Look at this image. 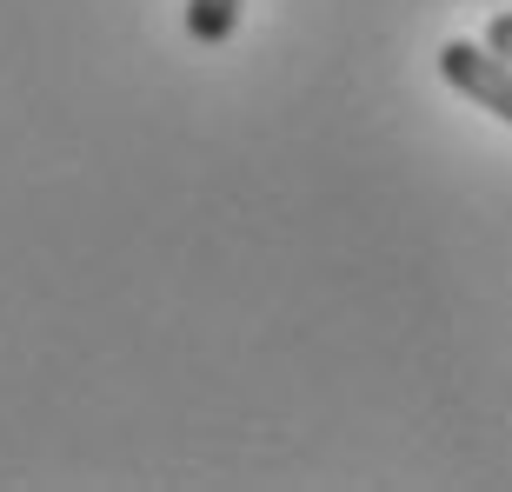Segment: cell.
Segmentation results:
<instances>
[{
	"label": "cell",
	"instance_id": "obj_1",
	"mask_svg": "<svg viewBox=\"0 0 512 492\" xmlns=\"http://www.w3.org/2000/svg\"><path fill=\"white\" fill-rule=\"evenodd\" d=\"M439 74H446V87H459V94L473 100V107H486V114L512 120V67L493 54V47L446 40V47H439Z\"/></svg>",
	"mask_w": 512,
	"mask_h": 492
},
{
	"label": "cell",
	"instance_id": "obj_2",
	"mask_svg": "<svg viewBox=\"0 0 512 492\" xmlns=\"http://www.w3.org/2000/svg\"><path fill=\"white\" fill-rule=\"evenodd\" d=\"M240 27V0H187V34L200 47H227Z\"/></svg>",
	"mask_w": 512,
	"mask_h": 492
},
{
	"label": "cell",
	"instance_id": "obj_3",
	"mask_svg": "<svg viewBox=\"0 0 512 492\" xmlns=\"http://www.w3.org/2000/svg\"><path fill=\"white\" fill-rule=\"evenodd\" d=\"M486 47H493V54L512 67V14H493V20H486Z\"/></svg>",
	"mask_w": 512,
	"mask_h": 492
}]
</instances>
